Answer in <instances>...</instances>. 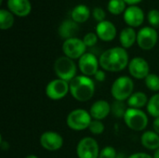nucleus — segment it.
Listing matches in <instances>:
<instances>
[{
  "label": "nucleus",
  "mask_w": 159,
  "mask_h": 158,
  "mask_svg": "<svg viewBox=\"0 0 159 158\" xmlns=\"http://www.w3.org/2000/svg\"><path fill=\"white\" fill-rule=\"evenodd\" d=\"M96 33L100 39L102 41H112L116 35V26L108 20H103L98 23L96 27Z\"/></svg>",
  "instance_id": "dca6fc26"
},
{
  "label": "nucleus",
  "mask_w": 159,
  "mask_h": 158,
  "mask_svg": "<svg viewBox=\"0 0 159 158\" xmlns=\"http://www.w3.org/2000/svg\"><path fill=\"white\" fill-rule=\"evenodd\" d=\"M116 156L117 154L116 149L112 146H106L101 150L99 158H116Z\"/></svg>",
  "instance_id": "c85d7f7f"
},
{
  "label": "nucleus",
  "mask_w": 159,
  "mask_h": 158,
  "mask_svg": "<svg viewBox=\"0 0 159 158\" xmlns=\"http://www.w3.org/2000/svg\"><path fill=\"white\" fill-rule=\"evenodd\" d=\"M127 4H129V5H135V4H138L140 3L142 0H124Z\"/></svg>",
  "instance_id": "c9c22d12"
},
{
  "label": "nucleus",
  "mask_w": 159,
  "mask_h": 158,
  "mask_svg": "<svg viewBox=\"0 0 159 158\" xmlns=\"http://www.w3.org/2000/svg\"><path fill=\"white\" fill-rule=\"evenodd\" d=\"M100 152L97 141L91 137L81 139L76 147V155L78 158H99Z\"/></svg>",
  "instance_id": "0eeeda50"
},
{
  "label": "nucleus",
  "mask_w": 159,
  "mask_h": 158,
  "mask_svg": "<svg viewBox=\"0 0 159 158\" xmlns=\"http://www.w3.org/2000/svg\"><path fill=\"white\" fill-rule=\"evenodd\" d=\"M83 41L87 47H93L96 45L98 41V35L97 34H94V33H89L84 36Z\"/></svg>",
  "instance_id": "7c9ffc66"
},
{
  "label": "nucleus",
  "mask_w": 159,
  "mask_h": 158,
  "mask_svg": "<svg viewBox=\"0 0 159 158\" xmlns=\"http://www.w3.org/2000/svg\"><path fill=\"white\" fill-rule=\"evenodd\" d=\"M128 108L124 102L116 101L112 105V113L116 117H124Z\"/></svg>",
  "instance_id": "bb28decb"
},
{
  "label": "nucleus",
  "mask_w": 159,
  "mask_h": 158,
  "mask_svg": "<svg viewBox=\"0 0 159 158\" xmlns=\"http://www.w3.org/2000/svg\"><path fill=\"white\" fill-rule=\"evenodd\" d=\"M128 158H153L150 155L146 153H135L130 155Z\"/></svg>",
  "instance_id": "72a5a7b5"
},
{
  "label": "nucleus",
  "mask_w": 159,
  "mask_h": 158,
  "mask_svg": "<svg viewBox=\"0 0 159 158\" xmlns=\"http://www.w3.org/2000/svg\"><path fill=\"white\" fill-rule=\"evenodd\" d=\"M0 3H2V0H0Z\"/></svg>",
  "instance_id": "58836bf2"
},
{
  "label": "nucleus",
  "mask_w": 159,
  "mask_h": 158,
  "mask_svg": "<svg viewBox=\"0 0 159 158\" xmlns=\"http://www.w3.org/2000/svg\"><path fill=\"white\" fill-rule=\"evenodd\" d=\"M41 146L49 152L60 150L63 145V139L61 134L55 131H46L40 137Z\"/></svg>",
  "instance_id": "f8f14e48"
},
{
  "label": "nucleus",
  "mask_w": 159,
  "mask_h": 158,
  "mask_svg": "<svg viewBox=\"0 0 159 158\" xmlns=\"http://www.w3.org/2000/svg\"><path fill=\"white\" fill-rule=\"evenodd\" d=\"M157 32L152 27H143L137 34V43L143 50L152 49L157 43Z\"/></svg>",
  "instance_id": "9d476101"
},
{
  "label": "nucleus",
  "mask_w": 159,
  "mask_h": 158,
  "mask_svg": "<svg viewBox=\"0 0 159 158\" xmlns=\"http://www.w3.org/2000/svg\"><path fill=\"white\" fill-rule=\"evenodd\" d=\"M7 7L10 12L19 17H25L32 10L29 0H7Z\"/></svg>",
  "instance_id": "f3484780"
},
{
  "label": "nucleus",
  "mask_w": 159,
  "mask_h": 158,
  "mask_svg": "<svg viewBox=\"0 0 159 158\" xmlns=\"http://www.w3.org/2000/svg\"><path fill=\"white\" fill-rule=\"evenodd\" d=\"M134 83L132 79L129 76H120L116 78L112 87L111 94L116 99V101L125 102L128 101L129 97L133 94Z\"/></svg>",
  "instance_id": "7ed1b4c3"
},
{
  "label": "nucleus",
  "mask_w": 159,
  "mask_h": 158,
  "mask_svg": "<svg viewBox=\"0 0 159 158\" xmlns=\"http://www.w3.org/2000/svg\"><path fill=\"white\" fill-rule=\"evenodd\" d=\"M25 158H38V156H36L34 155H29V156H27Z\"/></svg>",
  "instance_id": "4c0bfd02"
},
{
  "label": "nucleus",
  "mask_w": 159,
  "mask_h": 158,
  "mask_svg": "<svg viewBox=\"0 0 159 158\" xmlns=\"http://www.w3.org/2000/svg\"><path fill=\"white\" fill-rule=\"evenodd\" d=\"M92 117L90 114L84 109H75L71 111L66 118L67 126L75 131H81L89 129Z\"/></svg>",
  "instance_id": "20e7f679"
},
{
  "label": "nucleus",
  "mask_w": 159,
  "mask_h": 158,
  "mask_svg": "<svg viewBox=\"0 0 159 158\" xmlns=\"http://www.w3.org/2000/svg\"><path fill=\"white\" fill-rule=\"evenodd\" d=\"M77 32H78V25L73 20H64L59 27V34L62 38H65V40L74 38L75 35L77 34Z\"/></svg>",
  "instance_id": "a211bd4d"
},
{
  "label": "nucleus",
  "mask_w": 159,
  "mask_h": 158,
  "mask_svg": "<svg viewBox=\"0 0 159 158\" xmlns=\"http://www.w3.org/2000/svg\"><path fill=\"white\" fill-rule=\"evenodd\" d=\"M99 60L92 53H85L78 61V68L86 76H94L99 71Z\"/></svg>",
  "instance_id": "9b49d317"
},
{
  "label": "nucleus",
  "mask_w": 159,
  "mask_h": 158,
  "mask_svg": "<svg viewBox=\"0 0 159 158\" xmlns=\"http://www.w3.org/2000/svg\"><path fill=\"white\" fill-rule=\"evenodd\" d=\"M94 77H95V79H96L97 81H99V82H102V81H104V80H105L106 74H105V73H104L103 71L99 70V71L95 74Z\"/></svg>",
  "instance_id": "473e14b6"
},
{
  "label": "nucleus",
  "mask_w": 159,
  "mask_h": 158,
  "mask_svg": "<svg viewBox=\"0 0 159 158\" xmlns=\"http://www.w3.org/2000/svg\"><path fill=\"white\" fill-rule=\"evenodd\" d=\"M86 48L87 46L85 45L84 41L77 37L66 39L62 45L63 53L66 57L72 60H79L86 53Z\"/></svg>",
  "instance_id": "6e6552de"
},
{
  "label": "nucleus",
  "mask_w": 159,
  "mask_h": 158,
  "mask_svg": "<svg viewBox=\"0 0 159 158\" xmlns=\"http://www.w3.org/2000/svg\"><path fill=\"white\" fill-rule=\"evenodd\" d=\"M14 23V17L11 12L7 9H0V28L7 30L12 27Z\"/></svg>",
  "instance_id": "5701e85b"
},
{
  "label": "nucleus",
  "mask_w": 159,
  "mask_h": 158,
  "mask_svg": "<svg viewBox=\"0 0 159 158\" xmlns=\"http://www.w3.org/2000/svg\"><path fill=\"white\" fill-rule=\"evenodd\" d=\"M144 20V14L142 8L137 6L129 7L124 12V20L131 27H138L142 25Z\"/></svg>",
  "instance_id": "4468645a"
},
{
  "label": "nucleus",
  "mask_w": 159,
  "mask_h": 158,
  "mask_svg": "<svg viewBox=\"0 0 159 158\" xmlns=\"http://www.w3.org/2000/svg\"><path fill=\"white\" fill-rule=\"evenodd\" d=\"M76 65L74 60L64 56L60 57L54 63V71L58 78L70 82L76 76Z\"/></svg>",
  "instance_id": "423d86ee"
},
{
  "label": "nucleus",
  "mask_w": 159,
  "mask_h": 158,
  "mask_svg": "<svg viewBox=\"0 0 159 158\" xmlns=\"http://www.w3.org/2000/svg\"><path fill=\"white\" fill-rule=\"evenodd\" d=\"M129 72L130 75L136 79H145L150 74V67L143 58L136 57L129 61Z\"/></svg>",
  "instance_id": "ddd939ff"
},
{
  "label": "nucleus",
  "mask_w": 159,
  "mask_h": 158,
  "mask_svg": "<svg viewBox=\"0 0 159 158\" xmlns=\"http://www.w3.org/2000/svg\"><path fill=\"white\" fill-rule=\"evenodd\" d=\"M123 119L127 127L134 131H142L148 125V116L141 109L128 108Z\"/></svg>",
  "instance_id": "39448f33"
},
{
  "label": "nucleus",
  "mask_w": 159,
  "mask_h": 158,
  "mask_svg": "<svg viewBox=\"0 0 159 158\" xmlns=\"http://www.w3.org/2000/svg\"><path fill=\"white\" fill-rule=\"evenodd\" d=\"M100 66L108 72H120L129 66V54L124 47H112L105 50L99 59Z\"/></svg>",
  "instance_id": "f257e3e1"
},
{
  "label": "nucleus",
  "mask_w": 159,
  "mask_h": 158,
  "mask_svg": "<svg viewBox=\"0 0 159 158\" xmlns=\"http://www.w3.org/2000/svg\"><path fill=\"white\" fill-rule=\"evenodd\" d=\"M119 39L122 47L124 48H129L133 46L135 41H137V34L133 28L127 27L121 31Z\"/></svg>",
  "instance_id": "aec40b11"
},
{
  "label": "nucleus",
  "mask_w": 159,
  "mask_h": 158,
  "mask_svg": "<svg viewBox=\"0 0 159 158\" xmlns=\"http://www.w3.org/2000/svg\"><path fill=\"white\" fill-rule=\"evenodd\" d=\"M153 158H159V149L156 150V152H155V154H154V156H153Z\"/></svg>",
  "instance_id": "e433bc0d"
},
{
  "label": "nucleus",
  "mask_w": 159,
  "mask_h": 158,
  "mask_svg": "<svg viewBox=\"0 0 159 158\" xmlns=\"http://www.w3.org/2000/svg\"><path fill=\"white\" fill-rule=\"evenodd\" d=\"M108 10L112 14L119 15L126 10V2L124 0H110L108 3Z\"/></svg>",
  "instance_id": "393cba45"
},
{
  "label": "nucleus",
  "mask_w": 159,
  "mask_h": 158,
  "mask_svg": "<svg viewBox=\"0 0 159 158\" xmlns=\"http://www.w3.org/2000/svg\"><path fill=\"white\" fill-rule=\"evenodd\" d=\"M68 92H70L69 83L60 78L50 81L46 88V94L52 101H59L63 99L68 94Z\"/></svg>",
  "instance_id": "1a4fd4ad"
},
{
  "label": "nucleus",
  "mask_w": 159,
  "mask_h": 158,
  "mask_svg": "<svg viewBox=\"0 0 159 158\" xmlns=\"http://www.w3.org/2000/svg\"><path fill=\"white\" fill-rule=\"evenodd\" d=\"M146 109L151 116L155 118L159 117V93L153 95L149 99L148 103L146 105Z\"/></svg>",
  "instance_id": "b1692460"
},
{
  "label": "nucleus",
  "mask_w": 159,
  "mask_h": 158,
  "mask_svg": "<svg viewBox=\"0 0 159 158\" xmlns=\"http://www.w3.org/2000/svg\"><path fill=\"white\" fill-rule=\"evenodd\" d=\"M92 14H93V17L96 20L98 21H103L104 19H105V12L102 8L101 7H95L92 11Z\"/></svg>",
  "instance_id": "2f4dec72"
},
{
  "label": "nucleus",
  "mask_w": 159,
  "mask_h": 158,
  "mask_svg": "<svg viewBox=\"0 0 159 158\" xmlns=\"http://www.w3.org/2000/svg\"><path fill=\"white\" fill-rule=\"evenodd\" d=\"M148 101L149 100L145 93L138 91V92H134L129 97V99L127 101V103L129 106V108L141 109V108L144 107L145 105H147Z\"/></svg>",
  "instance_id": "4be33fe9"
},
{
  "label": "nucleus",
  "mask_w": 159,
  "mask_h": 158,
  "mask_svg": "<svg viewBox=\"0 0 159 158\" xmlns=\"http://www.w3.org/2000/svg\"><path fill=\"white\" fill-rule=\"evenodd\" d=\"M148 21L153 27L159 26V11L157 9H152L148 13Z\"/></svg>",
  "instance_id": "c756f323"
},
{
  "label": "nucleus",
  "mask_w": 159,
  "mask_h": 158,
  "mask_svg": "<svg viewBox=\"0 0 159 158\" xmlns=\"http://www.w3.org/2000/svg\"><path fill=\"white\" fill-rule=\"evenodd\" d=\"M89 131L92 134L100 135V134H102L104 131V125H103V123L101 120H95V119H93L91 121L89 127Z\"/></svg>",
  "instance_id": "cd10ccee"
},
{
  "label": "nucleus",
  "mask_w": 159,
  "mask_h": 158,
  "mask_svg": "<svg viewBox=\"0 0 159 158\" xmlns=\"http://www.w3.org/2000/svg\"><path fill=\"white\" fill-rule=\"evenodd\" d=\"M90 11L89 8L86 5H78L76 6L71 13L72 20L76 23H82L88 20L89 18Z\"/></svg>",
  "instance_id": "412c9836"
},
{
  "label": "nucleus",
  "mask_w": 159,
  "mask_h": 158,
  "mask_svg": "<svg viewBox=\"0 0 159 158\" xmlns=\"http://www.w3.org/2000/svg\"><path fill=\"white\" fill-rule=\"evenodd\" d=\"M153 128H154V131L159 135V117L155 118L153 122Z\"/></svg>",
  "instance_id": "f704fd0d"
},
{
  "label": "nucleus",
  "mask_w": 159,
  "mask_h": 158,
  "mask_svg": "<svg viewBox=\"0 0 159 158\" xmlns=\"http://www.w3.org/2000/svg\"><path fill=\"white\" fill-rule=\"evenodd\" d=\"M70 93L78 102L89 101L95 93V84L89 76L76 75L69 82Z\"/></svg>",
  "instance_id": "f03ea898"
},
{
  "label": "nucleus",
  "mask_w": 159,
  "mask_h": 158,
  "mask_svg": "<svg viewBox=\"0 0 159 158\" xmlns=\"http://www.w3.org/2000/svg\"><path fill=\"white\" fill-rule=\"evenodd\" d=\"M112 111V106L106 101L100 100L95 102L89 110L91 117L95 120H102L109 115Z\"/></svg>",
  "instance_id": "2eb2a0df"
},
{
  "label": "nucleus",
  "mask_w": 159,
  "mask_h": 158,
  "mask_svg": "<svg viewBox=\"0 0 159 158\" xmlns=\"http://www.w3.org/2000/svg\"><path fill=\"white\" fill-rule=\"evenodd\" d=\"M144 80H145V85L147 88L155 92L159 91V76L157 74H149Z\"/></svg>",
  "instance_id": "a878e982"
},
{
  "label": "nucleus",
  "mask_w": 159,
  "mask_h": 158,
  "mask_svg": "<svg viewBox=\"0 0 159 158\" xmlns=\"http://www.w3.org/2000/svg\"><path fill=\"white\" fill-rule=\"evenodd\" d=\"M142 144L149 150L159 149V135L155 131H146L142 135Z\"/></svg>",
  "instance_id": "6ab92c4d"
}]
</instances>
